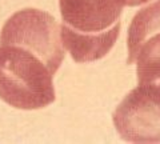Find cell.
Instances as JSON below:
<instances>
[{
  "label": "cell",
  "mask_w": 160,
  "mask_h": 144,
  "mask_svg": "<svg viewBox=\"0 0 160 144\" xmlns=\"http://www.w3.org/2000/svg\"><path fill=\"white\" fill-rule=\"evenodd\" d=\"M66 57L60 26L47 11L24 8L0 32V99L32 111L56 100L53 76Z\"/></svg>",
  "instance_id": "1"
},
{
  "label": "cell",
  "mask_w": 160,
  "mask_h": 144,
  "mask_svg": "<svg viewBox=\"0 0 160 144\" xmlns=\"http://www.w3.org/2000/svg\"><path fill=\"white\" fill-rule=\"evenodd\" d=\"M122 0H59L62 42L76 63L103 59L120 33Z\"/></svg>",
  "instance_id": "2"
},
{
  "label": "cell",
  "mask_w": 160,
  "mask_h": 144,
  "mask_svg": "<svg viewBox=\"0 0 160 144\" xmlns=\"http://www.w3.org/2000/svg\"><path fill=\"white\" fill-rule=\"evenodd\" d=\"M127 64L136 66L138 84H160V0L135 13L127 35Z\"/></svg>",
  "instance_id": "3"
},
{
  "label": "cell",
  "mask_w": 160,
  "mask_h": 144,
  "mask_svg": "<svg viewBox=\"0 0 160 144\" xmlns=\"http://www.w3.org/2000/svg\"><path fill=\"white\" fill-rule=\"evenodd\" d=\"M119 136L128 143H160V95L151 86L138 84L112 115Z\"/></svg>",
  "instance_id": "4"
},
{
  "label": "cell",
  "mask_w": 160,
  "mask_h": 144,
  "mask_svg": "<svg viewBox=\"0 0 160 144\" xmlns=\"http://www.w3.org/2000/svg\"><path fill=\"white\" fill-rule=\"evenodd\" d=\"M124 6H128V7H138V6H142L144 3H148L151 0H122Z\"/></svg>",
  "instance_id": "5"
},
{
  "label": "cell",
  "mask_w": 160,
  "mask_h": 144,
  "mask_svg": "<svg viewBox=\"0 0 160 144\" xmlns=\"http://www.w3.org/2000/svg\"><path fill=\"white\" fill-rule=\"evenodd\" d=\"M151 87H153L155 89H156V91H158V93L160 95V84H158V86H151Z\"/></svg>",
  "instance_id": "6"
}]
</instances>
